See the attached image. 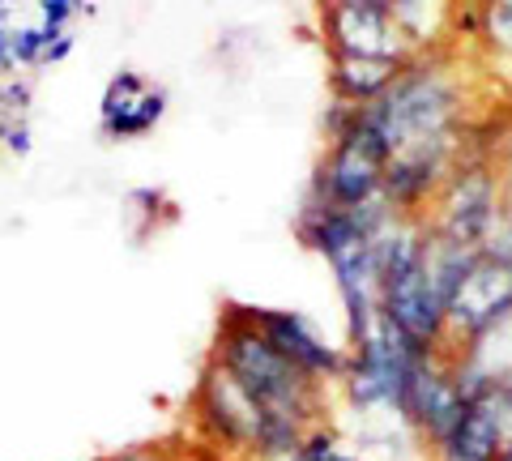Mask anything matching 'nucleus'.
I'll use <instances>...</instances> for the list:
<instances>
[{
  "label": "nucleus",
  "instance_id": "f257e3e1",
  "mask_svg": "<svg viewBox=\"0 0 512 461\" xmlns=\"http://www.w3.org/2000/svg\"><path fill=\"white\" fill-rule=\"evenodd\" d=\"M359 111L380 133L389 158L419 150L461 154V146H466V90H461V77L444 65L440 52L406 60L397 82Z\"/></svg>",
  "mask_w": 512,
  "mask_h": 461
},
{
  "label": "nucleus",
  "instance_id": "f03ea898",
  "mask_svg": "<svg viewBox=\"0 0 512 461\" xmlns=\"http://www.w3.org/2000/svg\"><path fill=\"white\" fill-rule=\"evenodd\" d=\"M214 363L231 372V380L244 389L261 419H278V423H295L303 432H312L325 419L329 406V385H320L308 372H299L291 359H282L274 346L265 342V333L248 321V312L231 304L222 312L218 325V346H214Z\"/></svg>",
  "mask_w": 512,
  "mask_h": 461
},
{
  "label": "nucleus",
  "instance_id": "7ed1b4c3",
  "mask_svg": "<svg viewBox=\"0 0 512 461\" xmlns=\"http://www.w3.org/2000/svg\"><path fill=\"white\" fill-rule=\"evenodd\" d=\"M427 355L431 351L414 346L406 333H397L380 316L376 333H367L363 342H355L346 351V376L338 380L342 402L355 410V415H376V410H393L397 415L402 393H406V380Z\"/></svg>",
  "mask_w": 512,
  "mask_h": 461
},
{
  "label": "nucleus",
  "instance_id": "20e7f679",
  "mask_svg": "<svg viewBox=\"0 0 512 461\" xmlns=\"http://www.w3.org/2000/svg\"><path fill=\"white\" fill-rule=\"evenodd\" d=\"M500 193H504V176L495 171L491 158L461 150L457 167L448 171L440 197L427 210L431 231L461 248H483L495 222H500Z\"/></svg>",
  "mask_w": 512,
  "mask_h": 461
},
{
  "label": "nucleus",
  "instance_id": "39448f33",
  "mask_svg": "<svg viewBox=\"0 0 512 461\" xmlns=\"http://www.w3.org/2000/svg\"><path fill=\"white\" fill-rule=\"evenodd\" d=\"M384 163H389V150H384L380 133L363 120V111H355L350 129L338 141H329L325 158L316 163L308 197L320 205H333V210H359V205L380 197Z\"/></svg>",
  "mask_w": 512,
  "mask_h": 461
},
{
  "label": "nucleus",
  "instance_id": "423d86ee",
  "mask_svg": "<svg viewBox=\"0 0 512 461\" xmlns=\"http://www.w3.org/2000/svg\"><path fill=\"white\" fill-rule=\"evenodd\" d=\"M448 355L466 351L478 338H487L491 329L512 321V265L478 248L470 269L461 274L457 291L448 295Z\"/></svg>",
  "mask_w": 512,
  "mask_h": 461
},
{
  "label": "nucleus",
  "instance_id": "0eeeda50",
  "mask_svg": "<svg viewBox=\"0 0 512 461\" xmlns=\"http://www.w3.org/2000/svg\"><path fill=\"white\" fill-rule=\"evenodd\" d=\"M320 35L329 56H359V60H414L406 35L393 22L389 0H342L320 9Z\"/></svg>",
  "mask_w": 512,
  "mask_h": 461
},
{
  "label": "nucleus",
  "instance_id": "6e6552de",
  "mask_svg": "<svg viewBox=\"0 0 512 461\" xmlns=\"http://www.w3.org/2000/svg\"><path fill=\"white\" fill-rule=\"evenodd\" d=\"M466 410H470V402L461 397L457 380H453V359H448V351H440V355H427L419 368L410 372L397 415L419 432L427 453H440L448 444V436L457 432V423Z\"/></svg>",
  "mask_w": 512,
  "mask_h": 461
},
{
  "label": "nucleus",
  "instance_id": "1a4fd4ad",
  "mask_svg": "<svg viewBox=\"0 0 512 461\" xmlns=\"http://www.w3.org/2000/svg\"><path fill=\"white\" fill-rule=\"evenodd\" d=\"M197 423L201 432L210 436L218 449L235 453L239 461H252V449H256V432H261V410L256 402L231 380V372L222 363H205L201 372V385H197Z\"/></svg>",
  "mask_w": 512,
  "mask_h": 461
},
{
  "label": "nucleus",
  "instance_id": "9d476101",
  "mask_svg": "<svg viewBox=\"0 0 512 461\" xmlns=\"http://www.w3.org/2000/svg\"><path fill=\"white\" fill-rule=\"evenodd\" d=\"M244 312H248V321L265 333V342L274 346L282 359H291L299 372H308L320 385H338L346 376V351L320 338L303 312H291V308H244Z\"/></svg>",
  "mask_w": 512,
  "mask_h": 461
},
{
  "label": "nucleus",
  "instance_id": "9b49d317",
  "mask_svg": "<svg viewBox=\"0 0 512 461\" xmlns=\"http://www.w3.org/2000/svg\"><path fill=\"white\" fill-rule=\"evenodd\" d=\"M167 90L150 86L141 73L120 69L103 90V107H99V137L103 141H133L154 133L167 116Z\"/></svg>",
  "mask_w": 512,
  "mask_h": 461
},
{
  "label": "nucleus",
  "instance_id": "f8f14e48",
  "mask_svg": "<svg viewBox=\"0 0 512 461\" xmlns=\"http://www.w3.org/2000/svg\"><path fill=\"white\" fill-rule=\"evenodd\" d=\"M402 65L393 60H359V56H329V86L333 99H342L350 107L376 103L384 90L397 82Z\"/></svg>",
  "mask_w": 512,
  "mask_h": 461
},
{
  "label": "nucleus",
  "instance_id": "ddd939ff",
  "mask_svg": "<svg viewBox=\"0 0 512 461\" xmlns=\"http://www.w3.org/2000/svg\"><path fill=\"white\" fill-rule=\"evenodd\" d=\"M500 432H495V419H491V406L478 397L470 402V410L461 415L457 432L448 436V444L431 457H448V461H500Z\"/></svg>",
  "mask_w": 512,
  "mask_h": 461
},
{
  "label": "nucleus",
  "instance_id": "4468645a",
  "mask_svg": "<svg viewBox=\"0 0 512 461\" xmlns=\"http://www.w3.org/2000/svg\"><path fill=\"white\" fill-rule=\"evenodd\" d=\"M478 39L487 43L491 56H512V0H504V5H483Z\"/></svg>",
  "mask_w": 512,
  "mask_h": 461
},
{
  "label": "nucleus",
  "instance_id": "2eb2a0df",
  "mask_svg": "<svg viewBox=\"0 0 512 461\" xmlns=\"http://www.w3.org/2000/svg\"><path fill=\"white\" fill-rule=\"evenodd\" d=\"M30 103H35V82H30V73H9V77H0V116L26 120Z\"/></svg>",
  "mask_w": 512,
  "mask_h": 461
},
{
  "label": "nucleus",
  "instance_id": "dca6fc26",
  "mask_svg": "<svg viewBox=\"0 0 512 461\" xmlns=\"http://www.w3.org/2000/svg\"><path fill=\"white\" fill-rule=\"evenodd\" d=\"M483 402L491 406V419H495V432H500V449H512V389H491L483 393Z\"/></svg>",
  "mask_w": 512,
  "mask_h": 461
},
{
  "label": "nucleus",
  "instance_id": "f3484780",
  "mask_svg": "<svg viewBox=\"0 0 512 461\" xmlns=\"http://www.w3.org/2000/svg\"><path fill=\"white\" fill-rule=\"evenodd\" d=\"M77 18V0H39V26L47 30H69V22Z\"/></svg>",
  "mask_w": 512,
  "mask_h": 461
},
{
  "label": "nucleus",
  "instance_id": "a211bd4d",
  "mask_svg": "<svg viewBox=\"0 0 512 461\" xmlns=\"http://www.w3.org/2000/svg\"><path fill=\"white\" fill-rule=\"evenodd\" d=\"M73 47H77V35H73V30H64L60 39H52V43L43 47L39 69H47V65H60V60H69V56H73Z\"/></svg>",
  "mask_w": 512,
  "mask_h": 461
},
{
  "label": "nucleus",
  "instance_id": "6ab92c4d",
  "mask_svg": "<svg viewBox=\"0 0 512 461\" xmlns=\"http://www.w3.org/2000/svg\"><path fill=\"white\" fill-rule=\"evenodd\" d=\"M5 150H9V154H18V158H26L30 150H35V133H30V124H26V120H18V124L9 129Z\"/></svg>",
  "mask_w": 512,
  "mask_h": 461
},
{
  "label": "nucleus",
  "instance_id": "aec40b11",
  "mask_svg": "<svg viewBox=\"0 0 512 461\" xmlns=\"http://www.w3.org/2000/svg\"><path fill=\"white\" fill-rule=\"evenodd\" d=\"M103 461H171L163 449H124V453H111Z\"/></svg>",
  "mask_w": 512,
  "mask_h": 461
},
{
  "label": "nucleus",
  "instance_id": "412c9836",
  "mask_svg": "<svg viewBox=\"0 0 512 461\" xmlns=\"http://www.w3.org/2000/svg\"><path fill=\"white\" fill-rule=\"evenodd\" d=\"M13 124H18V120H9V116H0V146H5V137H9V129H13Z\"/></svg>",
  "mask_w": 512,
  "mask_h": 461
},
{
  "label": "nucleus",
  "instance_id": "4be33fe9",
  "mask_svg": "<svg viewBox=\"0 0 512 461\" xmlns=\"http://www.w3.org/2000/svg\"><path fill=\"white\" fill-rule=\"evenodd\" d=\"M500 461H512V449H508V453H500Z\"/></svg>",
  "mask_w": 512,
  "mask_h": 461
},
{
  "label": "nucleus",
  "instance_id": "5701e85b",
  "mask_svg": "<svg viewBox=\"0 0 512 461\" xmlns=\"http://www.w3.org/2000/svg\"><path fill=\"white\" fill-rule=\"evenodd\" d=\"M274 461H299V457H274Z\"/></svg>",
  "mask_w": 512,
  "mask_h": 461
},
{
  "label": "nucleus",
  "instance_id": "b1692460",
  "mask_svg": "<svg viewBox=\"0 0 512 461\" xmlns=\"http://www.w3.org/2000/svg\"><path fill=\"white\" fill-rule=\"evenodd\" d=\"M431 461H448V457H431Z\"/></svg>",
  "mask_w": 512,
  "mask_h": 461
}]
</instances>
